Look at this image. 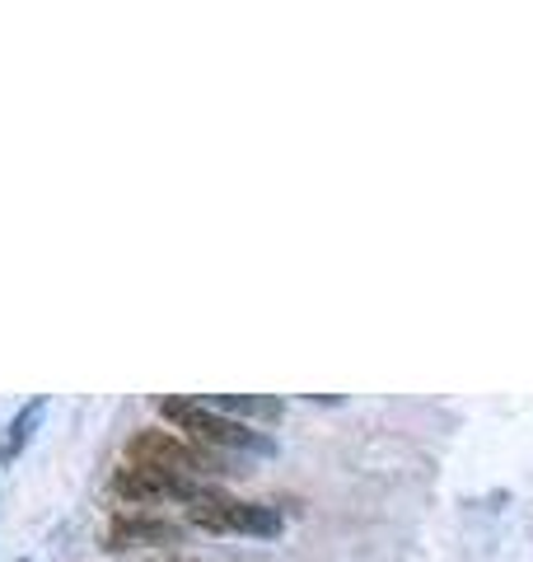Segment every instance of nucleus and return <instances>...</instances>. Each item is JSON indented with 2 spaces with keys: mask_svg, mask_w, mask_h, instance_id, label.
Returning a JSON list of instances; mask_svg holds the SVG:
<instances>
[{
  "mask_svg": "<svg viewBox=\"0 0 533 562\" xmlns=\"http://www.w3.org/2000/svg\"><path fill=\"white\" fill-rule=\"evenodd\" d=\"M159 413H165L178 431H188L197 446L206 450H258V454H272V441L258 436L253 427H243L229 413H216L211 403H197V398H159Z\"/></svg>",
  "mask_w": 533,
  "mask_h": 562,
  "instance_id": "f257e3e1",
  "label": "nucleus"
},
{
  "mask_svg": "<svg viewBox=\"0 0 533 562\" xmlns=\"http://www.w3.org/2000/svg\"><path fill=\"white\" fill-rule=\"evenodd\" d=\"M127 460L169 469V473H183V479H197V483H216V479H225V473H229L216 450H206L197 441H183V436L159 431V427L132 436V441H127Z\"/></svg>",
  "mask_w": 533,
  "mask_h": 562,
  "instance_id": "f03ea898",
  "label": "nucleus"
},
{
  "mask_svg": "<svg viewBox=\"0 0 533 562\" xmlns=\"http://www.w3.org/2000/svg\"><path fill=\"white\" fill-rule=\"evenodd\" d=\"M197 479H183V473H169V469H155V464H136L127 460L117 473H113V492L122 502H136V506H146V502H192L197 497Z\"/></svg>",
  "mask_w": 533,
  "mask_h": 562,
  "instance_id": "7ed1b4c3",
  "label": "nucleus"
},
{
  "mask_svg": "<svg viewBox=\"0 0 533 562\" xmlns=\"http://www.w3.org/2000/svg\"><path fill=\"white\" fill-rule=\"evenodd\" d=\"M188 539V525L183 520H169V516H146V512H122L109 525V549H155V543H183Z\"/></svg>",
  "mask_w": 533,
  "mask_h": 562,
  "instance_id": "20e7f679",
  "label": "nucleus"
},
{
  "mask_svg": "<svg viewBox=\"0 0 533 562\" xmlns=\"http://www.w3.org/2000/svg\"><path fill=\"white\" fill-rule=\"evenodd\" d=\"M281 512L276 506H266V502H235V512H229V530H239V535H262V539H272L281 535Z\"/></svg>",
  "mask_w": 533,
  "mask_h": 562,
  "instance_id": "39448f33",
  "label": "nucleus"
},
{
  "mask_svg": "<svg viewBox=\"0 0 533 562\" xmlns=\"http://www.w3.org/2000/svg\"><path fill=\"white\" fill-rule=\"evenodd\" d=\"M216 413H239V417H262V422H276L281 417V398H262V394H220L211 403Z\"/></svg>",
  "mask_w": 533,
  "mask_h": 562,
  "instance_id": "423d86ee",
  "label": "nucleus"
},
{
  "mask_svg": "<svg viewBox=\"0 0 533 562\" xmlns=\"http://www.w3.org/2000/svg\"><path fill=\"white\" fill-rule=\"evenodd\" d=\"M43 408H47V398H33V403H29V408H24L20 417H14V422H10V436H5V446H0V464H10V460H14V454H20V450L29 446V436H33V427H38V422H43Z\"/></svg>",
  "mask_w": 533,
  "mask_h": 562,
  "instance_id": "0eeeda50",
  "label": "nucleus"
}]
</instances>
